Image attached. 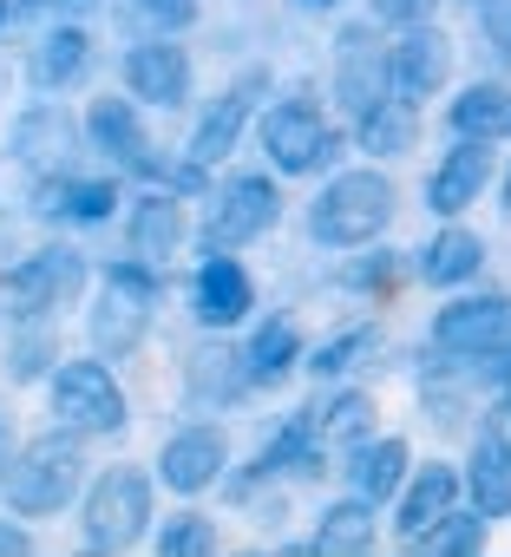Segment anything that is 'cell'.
<instances>
[{"label": "cell", "mask_w": 511, "mask_h": 557, "mask_svg": "<svg viewBox=\"0 0 511 557\" xmlns=\"http://www.w3.org/2000/svg\"><path fill=\"white\" fill-rule=\"evenodd\" d=\"M79 459H86V453H79V433H73V426L34 440L27 453H14L8 479H0V492H8L14 518H47V511H60V505L79 492V472H86Z\"/></svg>", "instance_id": "obj_1"}, {"label": "cell", "mask_w": 511, "mask_h": 557, "mask_svg": "<svg viewBox=\"0 0 511 557\" xmlns=\"http://www.w3.org/2000/svg\"><path fill=\"white\" fill-rule=\"evenodd\" d=\"M387 223H394V184H387L381 171H341V177L315 197V210H309V230H315L322 243H335V249L374 243Z\"/></svg>", "instance_id": "obj_2"}, {"label": "cell", "mask_w": 511, "mask_h": 557, "mask_svg": "<svg viewBox=\"0 0 511 557\" xmlns=\"http://www.w3.org/2000/svg\"><path fill=\"white\" fill-rule=\"evenodd\" d=\"M145 518H151V472L145 466H105L86 492L79 531L92 550H132L145 537Z\"/></svg>", "instance_id": "obj_3"}, {"label": "cell", "mask_w": 511, "mask_h": 557, "mask_svg": "<svg viewBox=\"0 0 511 557\" xmlns=\"http://www.w3.org/2000/svg\"><path fill=\"white\" fill-rule=\"evenodd\" d=\"M263 151H270V164H276V171L302 177V171H322V164L341 151V138L328 132L322 106H315L309 92H296V99L270 106V119H263Z\"/></svg>", "instance_id": "obj_4"}, {"label": "cell", "mask_w": 511, "mask_h": 557, "mask_svg": "<svg viewBox=\"0 0 511 557\" xmlns=\"http://www.w3.org/2000/svg\"><path fill=\"white\" fill-rule=\"evenodd\" d=\"M86 289V262L73 249H40V256H21L8 275H0V302L14 315H47V309H66L73 296Z\"/></svg>", "instance_id": "obj_5"}, {"label": "cell", "mask_w": 511, "mask_h": 557, "mask_svg": "<svg viewBox=\"0 0 511 557\" xmlns=\"http://www.w3.org/2000/svg\"><path fill=\"white\" fill-rule=\"evenodd\" d=\"M53 413L73 426V433H119L125 426V394L112 381L105 361H66L53 374Z\"/></svg>", "instance_id": "obj_6"}, {"label": "cell", "mask_w": 511, "mask_h": 557, "mask_svg": "<svg viewBox=\"0 0 511 557\" xmlns=\"http://www.w3.org/2000/svg\"><path fill=\"white\" fill-rule=\"evenodd\" d=\"M283 216V197H276V184L270 177H249V171H236L216 197H210V210H203V230H210V243L216 249H242V243H256L270 223Z\"/></svg>", "instance_id": "obj_7"}, {"label": "cell", "mask_w": 511, "mask_h": 557, "mask_svg": "<svg viewBox=\"0 0 511 557\" xmlns=\"http://www.w3.org/2000/svg\"><path fill=\"white\" fill-rule=\"evenodd\" d=\"M263 92H270V66H249L242 79H229V86L210 99V112L197 119V132H190V164H216V158H229Z\"/></svg>", "instance_id": "obj_8"}, {"label": "cell", "mask_w": 511, "mask_h": 557, "mask_svg": "<svg viewBox=\"0 0 511 557\" xmlns=\"http://www.w3.org/2000/svg\"><path fill=\"white\" fill-rule=\"evenodd\" d=\"M387 73H394V92L420 106V99H433V92L446 86V73H452V40L433 34L426 21H420V27H400V40L387 47Z\"/></svg>", "instance_id": "obj_9"}, {"label": "cell", "mask_w": 511, "mask_h": 557, "mask_svg": "<svg viewBox=\"0 0 511 557\" xmlns=\"http://www.w3.org/2000/svg\"><path fill=\"white\" fill-rule=\"evenodd\" d=\"M335 86H341V106H348V119L361 125L387 92H394V73H387V47L367 34V27H354V34H341V66H335Z\"/></svg>", "instance_id": "obj_10"}, {"label": "cell", "mask_w": 511, "mask_h": 557, "mask_svg": "<svg viewBox=\"0 0 511 557\" xmlns=\"http://www.w3.org/2000/svg\"><path fill=\"white\" fill-rule=\"evenodd\" d=\"M223 466H229V440H223V426H184L164 453H158V479L171 485V492H203V485H216L223 479Z\"/></svg>", "instance_id": "obj_11"}, {"label": "cell", "mask_w": 511, "mask_h": 557, "mask_svg": "<svg viewBox=\"0 0 511 557\" xmlns=\"http://www.w3.org/2000/svg\"><path fill=\"white\" fill-rule=\"evenodd\" d=\"M433 335H439V348H452V355H491V348L511 342V302H504V296H465V302L439 309Z\"/></svg>", "instance_id": "obj_12"}, {"label": "cell", "mask_w": 511, "mask_h": 557, "mask_svg": "<svg viewBox=\"0 0 511 557\" xmlns=\"http://www.w3.org/2000/svg\"><path fill=\"white\" fill-rule=\"evenodd\" d=\"M256 289H249V269L236 256H203L197 262V283H190V309L203 329H236L249 315Z\"/></svg>", "instance_id": "obj_13"}, {"label": "cell", "mask_w": 511, "mask_h": 557, "mask_svg": "<svg viewBox=\"0 0 511 557\" xmlns=\"http://www.w3.org/2000/svg\"><path fill=\"white\" fill-rule=\"evenodd\" d=\"M151 322V275L145 269H112L105 275V309L92 315V342L99 348H132Z\"/></svg>", "instance_id": "obj_14"}, {"label": "cell", "mask_w": 511, "mask_h": 557, "mask_svg": "<svg viewBox=\"0 0 511 557\" xmlns=\"http://www.w3.org/2000/svg\"><path fill=\"white\" fill-rule=\"evenodd\" d=\"M459 505V472L446 466V459H433V466H420L407 485H400V511H394V531H400V544H420L446 511Z\"/></svg>", "instance_id": "obj_15"}, {"label": "cell", "mask_w": 511, "mask_h": 557, "mask_svg": "<svg viewBox=\"0 0 511 557\" xmlns=\"http://www.w3.org/2000/svg\"><path fill=\"white\" fill-rule=\"evenodd\" d=\"M86 138H92V151H105L125 171H151L158 164L151 138H145V119L132 112V99H92L86 106Z\"/></svg>", "instance_id": "obj_16"}, {"label": "cell", "mask_w": 511, "mask_h": 557, "mask_svg": "<svg viewBox=\"0 0 511 557\" xmlns=\"http://www.w3.org/2000/svg\"><path fill=\"white\" fill-rule=\"evenodd\" d=\"M125 86H132V99H145V106H184V92H190V60H184V47H171V40L132 47V53H125Z\"/></svg>", "instance_id": "obj_17"}, {"label": "cell", "mask_w": 511, "mask_h": 557, "mask_svg": "<svg viewBox=\"0 0 511 557\" xmlns=\"http://www.w3.org/2000/svg\"><path fill=\"white\" fill-rule=\"evenodd\" d=\"M485 177H491V151H485V138H459V145L446 151V164L433 171L426 203H433L439 216H459V210L485 190Z\"/></svg>", "instance_id": "obj_18"}, {"label": "cell", "mask_w": 511, "mask_h": 557, "mask_svg": "<svg viewBox=\"0 0 511 557\" xmlns=\"http://www.w3.org/2000/svg\"><path fill=\"white\" fill-rule=\"evenodd\" d=\"M465 492L478 518H511V446L498 433H485L465 459Z\"/></svg>", "instance_id": "obj_19"}, {"label": "cell", "mask_w": 511, "mask_h": 557, "mask_svg": "<svg viewBox=\"0 0 511 557\" xmlns=\"http://www.w3.org/2000/svg\"><path fill=\"white\" fill-rule=\"evenodd\" d=\"M348 485L374 505L407 485V440H354L348 446Z\"/></svg>", "instance_id": "obj_20"}, {"label": "cell", "mask_w": 511, "mask_h": 557, "mask_svg": "<svg viewBox=\"0 0 511 557\" xmlns=\"http://www.w3.org/2000/svg\"><path fill=\"white\" fill-rule=\"evenodd\" d=\"M452 138H504L511 132V86H498V79H478V86H465L459 99H452Z\"/></svg>", "instance_id": "obj_21"}, {"label": "cell", "mask_w": 511, "mask_h": 557, "mask_svg": "<svg viewBox=\"0 0 511 557\" xmlns=\"http://www.w3.org/2000/svg\"><path fill=\"white\" fill-rule=\"evenodd\" d=\"M485 269V243L472 236V230H439L433 243H426V256H420V275L433 289H452V283H472V275Z\"/></svg>", "instance_id": "obj_22"}, {"label": "cell", "mask_w": 511, "mask_h": 557, "mask_svg": "<svg viewBox=\"0 0 511 557\" xmlns=\"http://www.w3.org/2000/svg\"><path fill=\"white\" fill-rule=\"evenodd\" d=\"M177 243H184V203L177 197H138V210H132V249L145 262H164Z\"/></svg>", "instance_id": "obj_23"}, {"label": "cell", "mask_w": 511, "mask_h": 557, "mask_svg": "<svg viewBox=\"0 0 511 557\" xmlns=\"http://www.w3.org/2000/svg\"><path fill=\"white\" fill-rule=\"evenodd\" d=\"M367 544H374V511H367L361 492L322 511V524H315V550H328V557H354V550H367Z\"/></svg>", "instance_id": "obj_24"}, {"label": "cell", "mask_w": 511, "mask_h": 557, "mask_svg": "<svg viewBox=\"0 0 511 557\" xmlns=\"http://www.w3.org/2000/svg\"><path fill=\"white\" fill-rule=\"evenodd\" d=\"M354 132H361V145H367V151H381V158L407 151V145H413V132H420V119H413V99L387 92V99H381V106H374V112H367Z\"/></svg>", "instance_id": "obj_25"}, {"label": "cell", "mask_w": 511, "mask_h": 557, "mask_svg": "<svg viewBox=\"0 0 511 557\" xmlns=\"http://www.w3.org/2000/svg\"><path fill=\"white\" fill-rule=\"evenodd\" d=\"M112 203H119V184L112 177H99V184H47L40 190V210L73 216V223H105Z\"/></svg>", "instance_id": "obj_26"}, {"label": "cell", "mask_w": 511, "mask_h": 557, "mask_svg": "<svg viewBox=\"0 0 511 557\" xmlns=\"http://www.w3.org/2000/svg\"><path fill=\"white\" fill-rule=\"evenodd\" d=\"M86 53H92V40H86L79 27H60V34H47V40H40V53H34V66H27V73H34V86H47V92H53V86H66V79L86 66Z\"/></svg>", "instance_id": "obj_27"}, {"label": "cell", "mask_w": 511, "mask_h": 557, "mask_svg": "<svg viewBox=\"0 0 511 557\" xmlns=\"http://www.w3.org/2000/svg\"><path fill=\"white\" fill-rule=\"evenodd\" d=\"M289 361H296V329L276 315V322L256 329V342H249V355H242V374H249V381H276Z\"/></svg>", "instance_id": "obj_28"}, {"label": "cell", "mask_w": 511, "mask_h": 557, "mask_svg": "<svg viewBox=\"0 0 511 557\" xmlns=\"http://www.w3.org/2000/svg\"><path fill=\"white\" fill-rule=\"evenodd\" d=\"M374 394H341V400H328V413H322V433L328 440H341V446H354V440H367V426H374Z\"/></svg>", "instance_id": "obj_29"}, {"label": "cell", "mask_w": 511, "mask_h": 557, "mask_svg": "<svg viewBox=\"0 0 511 557\" xmlns=\"http://www.w3.org/2000/svg\"><path fill=\"white\" fill-rule=\"evenodd\" d=\"M420 544H426V550H439V557L485 550V518H478V511H472V518H459V505H452V511H446V518H439V524L420 537Z\"/></svg>", "instance_id": "obj_30"}, {"label": "cell", "mask_w": 511, "mask_h": 557, "mask_svg": "<svg viewBox=\"0 0 511 557\" xmlns=\"http://www.w3.org/2000/svg\"><path fill=\"white\" fill-rule=\"evenodd\" d=\"M158 550H164V557H190V550L203 557V550H216V524H210V518H197V511H184V518H171V524H164Z\"/></svg>", "instance_id": "obj_31"}, {"label": "cell", "mask_w": 511, "mask_h": 557, "mask_svg": "<svg viewBox=\"0 0 511 557\" xmlns=\"http://www.w3.org/2000/svg\"><path fill=\"white\" fill-rule=\"evenodd\" d=\"M132 8L145 21H158V27H190L197 21V0H132Z\"/></svg>", "instance_id": "obj_32"}, {"label": "cell", "mask_w": 511, "mask_h": 557, "mask_svg": "<svg viewBox=\"0 0 511 557\" xmlns=\"http://www.w3.org/2000/svg\"><path fill=\"white\" fill-rule=\"evenodd\" d=\"M485 40H491V53L511 66V0H485Z\"/></svg>", "instance_id": "obj_33"}, {"label": "cell", "mask_w": 511, "mask_h": 557, "mask_svg": "<svg viewBox=\"0 0 511 557\" xmlns=\"http://www.w3.org/2000/svg\"><path fill=\"white\" fill-rule=\"evenodd\" d=\"M8 368H14V381H34L40 368H53V342H47V335H40V342L27 335V342L14 348V361H8Z\"/></svg>", "instance_id": "obj_34"}, {"label": "cell", "mask_w": 511, "mask_h": 557, "mask_svg": "<svg viewBox=\"0 0 511 557\" xmlns=\"http://www.w3.org/2000/svg\"><path fill=\"white\" fill-rule=\"evenodd\" d=\"M433 14V0H374V21H387V27H420Z\"/></svg>", "instance_id": "obj_35"}, {"label": "cell", "mask_w": 511, "mask_h": 557, "mask_svg": "<svg viewBox=\"0 0 511 557\" xmlns=\"http://www.w3.org/2000/svg\"><path fill=\"white\" fill-rule=\"evenodd\" d=\"M485 374H491V381H498V387L511 394V342H504V348H491V361H485Z\"/></svg>", "instance_id": "obj_36"}, {"label": "cell", "mask_w": 511, "mask_h": 557, "mask_svg": "<svg viewBox=\"0 0 511 557\" xmlns=\"http://www.w3.org/2000/svg\"><path fill=\"white\" fill-rule=\"evenodd\" d=\"M21 550H34V537L21 524H0V557H21Z\"/></svg>", "instance_id": "obj_37"}, {"label": "cell", "mask_w": 511, "mask_h": 557, "mask_svg": "<svg viewBox=\"0 0 511 557\" xmlns=\"http://www.w3.org/2000/svg\"><path fill=\"white\" fill-rule=\"evenodd\" d=\"M8 466H14V426L0 420V479H8Z\"/></svg>", "instance_id": "obj_38"}, {"label": "cell", "mask_w": 511, "mask_h": 557, "mask_svg": "<svg viewBox=\"0 0 511 557\" xmlns=\"http://www.w3.org/2000/svg\"><path fill=\"white\" fill-rule=\"evenodd\" d=\"M491 433H498V440H504V446H511V394H504V407H498V413H491Z\"/></svg>", "instance_id": "obj_39"}, {"label": "cell", "mask_w": 511, "mask_h": 557, "mask_svg": "<svg viewBox=\"0 0 511 557\" xmlns=\"http://www.w3.org/2000/svg\"><path fill=\"white\" fill-rule=\"evenodd\" d=\"M53 8H73V14H79V8H92V0H53Z\"/></svg>", "instance_id": "obj_40"}, {"label": "cell", "mask_w": 511, "mask_h": 557, "mask_svg": "<svg viewBox=\"0 0 511 557\" xmlns=\"http://www.w3.org/2000/svg\"><path fill=\"white\" fill-rule=\"evenodd\" d=\"M302 8H341V0H302Z\"/></svg>", "instance_id": "obj_41"}, {"label": "cell", "mask_w": 511, "mask_h": 557, "mask_svg": "<svg viewBox=\"0 0 511 557\" xmlns=\"http://www.w3.org/2000/svg\"><path fill=\"white\" fill-rule=\"evenodd\" d=\"M504 210H511V171H504Z\"/></svg>", "instance_id": "obj_42"}, {"label": "cell", "mask_w": 511, "mask_h": 557, "mask_svg": "<svg viewBox=\"0 0 511 557\" xmlns=\"http://www.w3.org/2000/svg\"><path fill=\"white\" fill-rule=\"evenodd\" d=\"M0 21H8V0H0Z\"/></svg>", "instance_id": "obj_43"}]
</instances>
